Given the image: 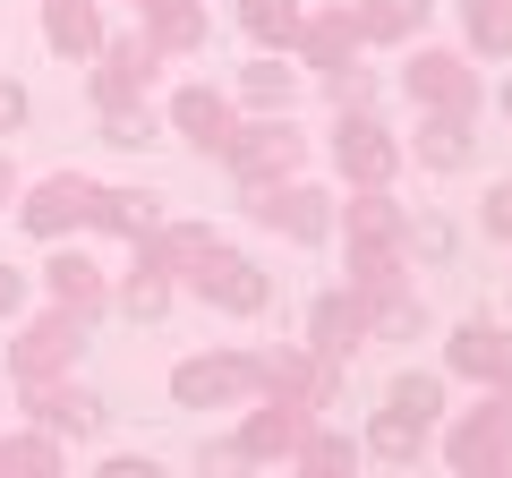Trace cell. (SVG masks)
Instances as JSON below:
<instances>
[{"mask_svg":"<svg viewBox=\"0 0 512 478\" xmlns=\"http://www.w3.org/2000/svg\"><path fill=\"white\" fill-rule=\"evenodd\" d=\"M239 188H274V180H299L308 171V129H299V111H239L231 146L214 154Z\"/></svg>","mask_w":512,"mask_h":478,"instance_id":"6da1fadb","label":"cell"},{"mask_svg":"<svg viewBox=\"0 0 512 478\" xmlns=\"http://www.w3.org/2000/svg\"><path fill=\"white\" fill-rule=\"evenodd\" d=\"M308 436H316V410H291L274 393H256V402H239L231 444H214V470H291Z\"/></svg>","mask_w":512,"mask_h":478,"instance_id":"7a4b0ae2","label":"cell"},{"mask_svg":"<svg viewBox=\"0 0 512 478\" xmlns=\"http://www.w3.org/2000/svg\"><path fill=\"white\" fill-rule=\"evenodd\" d=\"M402 94L427 120H478V111H487V77H478V60L461 52V43H410Z\"/></svg>","mask_w":512,"mask_h":478,"instance_id":"3957f363","label":"cell"},{"mask_svg":"<svg viewBox=\"0 0 512 478\" xmlns=\"http://www.w3.org/2000/svg\"><path fill=\"white\" fill-rule=\"evenodd\" d=\"M444 410H453V376H444V368L436 376L402 368V376H393V393L367 410V444H376V453H419V444L444 427Z\"/></svg>","mask_w":512,"mask_h":478,"instance_id":"277c9868","label":"cell"},{"mask_svg":"<svg viewBox=\"0 0 512 478\" xmlns=\"http://www.w3.org/2000/svg\"><path fill=\"white\" fill-rule=\"evenodd\" d=\"M333 214H342V188L316 180V171L274 180V188H248V222H256V231H274V239H291V248H325Z\"/></svg>","mask_w":512,"mask_h":478,"instance_id":"5b68a950","label":"cell"},{"mask_svg":"<svg viewBox=\"0 0 512 478\" xmlns=\"http://www.w3.org/2000/svg\"><path fill=\"white\" fill-rule=\"evenodd\" d=\"M325 163H333L342 188H393L410 171V154H402V137L384 129V111H333Z\"/></svg>","mask_w":512,"mask_h":478,"instance_id":"8992f818","label":"cell"},{"mask_svg":"<svg viewBox=\"0 0 512 478\" xmlns=\"http://www.w3.org/2000/svg\"><path fill=\"white\" fill-rule=\"evenodd\" d=\"M86 342H94L86 316H69V308H35V316H18V333H9V376H18V385L69 376V368H86Z\"/></svg>","mask_w":512,"mask_h":478,"instance_id":"52a82bcc","label":"cell"},{"mask_svg":"<svg viewBox=\"0 0 512 478\" xmlns=\"http://www.w3.org/2000/svg\"><path fill=\"white\" fill-rule=\"evenodd\" d=\"M163 60H171V52L146 35V26H128V35L111 26L103 52L86 60V103L111 111V103H137V94H154V86H163Z\"/></svg>","mask_w":512,"mask_h":478,"instance_id":"ba28073f","label":"cell"},{"mask_svg":"<svg viewBox=\"0 0 512 478\" xmlns=\"http://www.w3.org/2000/svg\"><path fill=\"white\" fill-rule=\"evenodd\" d=\"M444 461L453 470H512V393L478 385L470 410H444Z\"/></svg>","mask_w":512,"mask_h":478,"instance_id":"9c48e42d","label":"cell"},{"mask_svg":"<svg viewBox=\"0 0 512 478\" xmlns=\"http://www.w3.org/2000/svg\"><path fill=\"white\" fill-rule=\"evenodd\" d=\"M180 291L197 299V308H222V316H265V308H274V274H265L256 257H239L231 239L205 248V265L180 282Z\"/></svg>","mask_w":512,"mask_h":478,"instance_id":"30bf717a","label":"cell"},{"mask_svg":"<svg viewBox=\"0 0 512 478\" xmlns=\"http://www.w3.org/2000/svg\"><path fill=\"white\" fill-rule=\"evenodd\" d=\"M171 402L180 410H239L256 402V350H188L171 368Z\"/></svg>","mask_w":512,"mask_h":478,"instance_id":"8fae6325","label":"cell"},{"mask_svg":"<svg viewBox=\"0 0 512 478\" xmlns=\"http://www.w3.org/2000/svg\"><path fill=\"white\" fill-rule=\"evenodd\" d=\"M256 393H274V402L325 419V402L342 393V368H333L325 350H308V342H274V350H256Z\"/></svg>","mask_w":512,"mask_h":478,"instance_id":"7c38bea8","label":"cell"},{"mask_svg":"<svg viewBox=\"0 0 512 478\" xmlns=\"http://www.w3.org/2000/svg\"><path fill=\"white\" fill-rule=\"evenodd\" d=\"M86 205H94V180L86 171H43V180L18 188V231L26 239H86Z\"/></svg>","mask_w":512,"mask_h":478,"instance_id":"4fadbf2b","label":"cell"},{"mask_svg":"<svg viewBox=\"0 0 512 478\" xmlns=\"http://www.w3.org/2000/svg\"><path fill=\"white\" fill-rule=\"evenodd\" d=\"M18 419H35V427H52L60 444H86V436H103V393L86 385V376H43V385H18Z\"/></svg>","mask_w":512,"mask_h":478,"instance_id":"5bb4252c","label":"cell"},{"mask_svg":"<svg viewBox=\"0 0 512 478\" xmlns=\"http://www.w3.org/2000/svg\"><path fill=\"white\" fill-rule=\"evenodd\" d=\"M453 385H512V325H495V316H461L453 333H444V359H436Z\"/></svg>","mask_w":512,"mask_h":478,"instance_id":"9a60e30c","label":"cell"},{"mask_svg":"<svg viewBox=\"0 0 512 478\" xmlns=\"http://www.w3.org/2000/svg\"><path fill=\"white\" fill-rule=\"evenodd\" d=\"M43 299L69 308V316H86V325H103V316H111V274L94 265V248L52 239V257H43Z\"/></svg>","mask_w":512,"mask_h":478,"instance_id":"2e32d148","label":"cell"},{"mask_svg":"<svg viewBox=\"0 0 512 478\" xmlns=\"http://www.w3.org/2000/svg\"><path fill=\"white\" fill-rule=\"evenodd\" d=\"M299 342H308V350H325L333 368H350V359L367 350V299L350 291V282L316 291V299H308V316H299Z\"/></svg>","mask_w":512,"mask_h":478,"instance_id":"e0dca14e","label":"cell"},{"mask_svg":"<svg viewBox=\"0 0 512 478\" xmlns=\"http://www.w3.org/2000/svg\"><path fill=\"white\" fill-rule=\"evenodd\" d=\"M163 129H180L188 146L214 163V154L231 146V129H239V103H231L222 86H171V94H163Z\"/></svg>","mask_w":512,"mask_h":478,"instance_id":"ac0fdd59","label":"cell"},{"mask_svg":"<svg viewBox=\"0 0 512 478\" xmlns=\"http://www.w3.org/2000/svg\"><path fill=\"white\" fill-rule=\"evenodd\" d=\"M291 60H299L308 77H325V69H342V60H359V18H350V0H325V9H299Z\"/></svg>","mask_w":512,"mask_h":478,"instance_id":"d6986e66","label":"cell"},{"mask_svg":"<svg viewBox=\"0 0 512 478\" xmlns=\"http://www.w3.org/2000/svg\"><path fill=\"white\" fill-rule=\"evenodd\" d=\"M402 154L427 171V180H461V171H478V120H427L402 137Z\"/></svg>","mask_w":512,"mask_h":478,"instance_id":"ffe728a7","label":"cell"},{"mask_svg":"<svg viewBox=\"0 0 512 478\" xmlns=\"http://www.w3.org/2000/svg\"><path fill=\"white\" fill-rule=\"evenodd\" d=\"M180 274H163L154 257H128V274L111 282V316H128V325H163V316H180Z\"/></svg>","mask_w":512,"mask_h":478,"instance_id":"44dd1931","label":"cell"},{"mask_svg":"<svg viewBox=\"0 0 512 478\" xmlns=\"http://www.w3.org/2000/svg\"><path fill=\"white\" fill-rule=\"evenodd\" d=\"M299 60L291 52H248L239 60V77H231V103L239 111H299Z\"/></svg>","mask_w":512,"mask_h":478,"instance_id":"7402d4cb","label":"cell"},{"mask_svg":"<svg viewBox=\"0 0 512 478\" xmlns=\"http://www.w3.org/2000/svg\"><path fill=\"white\" fill-rule=\"evenodd\" d=\"M342 282L359 299H393V291H419V265L402 239H367V248H342Z\"/></svg>","mask_w":512,"mask_h":478,"instance_id":"603a6c76","label":"cell"},{"mask_svg":"<svg viewBox=\"0 0 512 478\" xmlns=\"http://www.w3.org/2000/svg\"><path fill=\"white\" fill-rule=\"evenodd\" d=\"M103 35H111L103 0H43V43H52V60L86 69V60L103 52Z\"/></svg>","mask_w":512,"mask_h":478,"instance_id":"cb8c5ba5","label":"cell"},{"mask_svg":"<svg viewBox=\"0 0 512 478\" xmlns=\"http://www.w3.org/2000/svg\"><path fill=\"white\" fill-rule=\"evenodd\" d=\"M154 222H163V197H154V188H103V180H94L86 239H128V248H137Z\"/></svg>","mask_w":512,"mask_h":478,"instance_id":"d4e9b609","label":"cell"},{"mask_svg":"<svg viewBox=\"0 0 512 478\" xmlns=\"http://www.w3.org/2000/svg\"><path fill=\"white\" fill-rule=\"evenodd\" d=\"M402 231H410V205L393 188H350L333 214V248H367V239H402Z\"/></svg>","mask_w":512,"mask_h":478,"instance_id":"484cf974","label":"cell"},{"mask_svg":"<svg viewBox=\"0 0 512 478\" xmlns=\"http://www.w3.org/2000/svg\"><path fill=\"white\" fill-rule=\"evenodd\" d=\"M350 18H359V43L410 52V43H427V26H436V0H350Z\"/></svg>","mask_w":512,"mask_h":478,"instance_id":"4316f807","label":"cell"},{"mask_svg":"<svg viewBox=\"0 0 512 478\" xmlns=\"http://www.w3.org/2000/svg\"><path fill=\"white\" fill-rule=\"evenodd\" d=\"M137 26H146V35L163 43L171 60H180V52H197V43L214 35V26H205V0H137Z\"/></svg>","mask_w":512,"mask_h":478,"instance_id":"83f0119b","label":"cell"},{"mask_svg":"<svg viewBox=\"0 0 512 478\" xmlns=\"http://www.w3.org/2000/svg\"><path fill=\"white\" fill-rule=\"evenodd\" d=\"M461 52L470 60H512V0H461Z\"/></svg>","mask_w":512,"mask_h":478,"instance_id":"f1b7e54d","label":"cell"},{"mask_svg":"<svg viewBox=\"0 0 512 478\" xmlns=\"http://www.w3.org/2000/svg\"><path fill=\"white\" fill-rule=\"evenodd\" d=\"M94 137H103L111 154H146L154 137H163V111H154V94H137V103H111V111H94Z\"/></svg>","mask_w":512,"mask_h":478,"instance_id":"f546056e","label":"cell"},{"mask_svg":"<svg viewBox=\"0 0 512 478\" xmlns=\"http://www.w3.org/2000/svg\"><path fill=\"white\" fill-rule=\"evenodd\" d=\"M299 9H308V0H231L239 35H248L256 52H291V35H299Z\"/></svg>","mask_w":512,"mask_h":478,"instance_id":"4dcf8cb0","label":"cell"},{"mask_svg":"<svg viewBox=\"0 0 512 478\" xmlns=\"http://www.w3.org/2000/svg\"><path fill=\"white\" fill-rule=\"evenodd\" d=\"M60 461H69V453H60V436H52V427H35V419H26L18 436H0V478H43V470H60Z\"/></svg>","mask_w":512,"mask_h":478,"instance_id":"1f68e13d","label":"cell"},{"mask_svg":"<svg viewBox=\"0 0 512 478\" xmlns=\"http://www.w3.org/2000/svg\"><path fill=\"white\" fill-rule=\"evenodd\" d=\"M419 333H427V308H419V291L367 299V342H419Z\"/></svg>","mask_w":512,"mask_h":478,"instance_id":"d6a6232c","label":"cell"},{"mask_svg":"<svg viewBox=\"0 0 512 478\" xmlns=\"http://www.w3.org/2000/svg\"><path fill=\"white\" fill-rule=\"evenodd\" d=\"M316 86H325L333 111H376V103H384V77L367 69V60H342V69H325Z\"/></svg>","mask_w":512,"mask_h":478,"instance_id":"836d02e7","label":"cell"},{"mask_svg":"<svg viewBox=\"0 0 512 478\" xmlns=\"http://www.w3.org/2000/svg\"><path fill=\"white\" fill-rule=\"evenodd\" d=\"M402 248H410V265H453L461 257V239H453V222H444V214H410V231H402Z\"/></svg>","mask_w":512,"mask_h":478,"instance_id":"e575fe53","label":"cell"},{"mask_svg":"<svg viewBox=\"0 0 512 478\" xmlns=\"http://www.w3.org/2000/svg\"><path fill=\"white\" fill-rule=\"evenodd\" d=\"M291 470H359V436H333L325 419H316V436L299 444V461Z\"/></svg>","mask_w":512,"mask_h":478,"instance_id":"d590c367","label":"cell"},{"mask_svg":"<svg viewBox=\"0 0 512 478\" xmlns=\"http://www.w3.org/2000/svg\"><path fill=\"white\" fill-rule=\"evenodd\" d=\"M478 231H487V239H504V248H512V180H495L487 197H478Z\"/></svg>","mask_w":512,"mask_h":478,"instance_id":"8d00e7d4","label":"cell"},{"mask_svg":"<svg viewBox=\"0 0 512 478\" xmlns=\"http://www.w3.org/2000/svg\"><path fill=\"white\" fill-rule=\"evenodd\" d=\"M26 120H35V94H26L18 77H0V137H18Z\"/></svg>","mask_w":512,"mask_h":478,"instance_id":"74e56055","label":"cell"},{"mask_svg":"<svg viewBox=\"0 0 512 478\" xmlns=\"http://www.w3.org/2000/svg\"><path fill=\"white\" fill-rule=\"evenodd\" d=\"M26 291H35V282H26L18 265H0V325H18V308H26Z\"/></svg>","mask_w":512,"mask_h":478,"instance_id":"f35d334b","label":"cell"},{"mask_svg":"<svg viewBox=\"0 0 512 478\" xmlns=\"http://www.w3.org/2000/svg\"><path fill=\"white\" fill-rule=\"evenodd\" d=\"M9 205H18V163L0 154V214H9Z\"/></svg>","mask_w":512,"mask_h":478,"instance_id":"ab89813d","label":"cell"},{"mask_svg":"<svg viewBox=\"0 0 512 478\" xmlns=\"http://www.w3.org/2000/svg\"><path fill=\"white\" fill-rule=\"evenodd\" d=\"M495 103H504V120H512V77H504V94H495Z\"/></svg>","mask_w":512,"mask_h":478,"instance_id":"60d3db41","label":"cell"},{"mask_svg":"<svg viewBox=\"0 0 512 478\" xmlns=\"http://www.w3.org/2000/svg\"><path fill=\"white\" fill-rule=\"evenodd\" d=\"M504 265H512V248H504Z\"/></svg>","mask_w":512,"mask_h":478,"instance_id":"b9f144b4","label":"cell"},{"mask_svg":"<svg viewBox=\"0 0 512 478\" xmlns=\"http://www.w3.org/2000/svg\"><path fill=\"white\" fill-rule=\"evenodd\" d=\"M128 9H137V0H128Z\"/></svg>","mask_w":512,"mask_h":478,"instance_id":"7bdbcfd3","label":"cell"}]
</instances>
